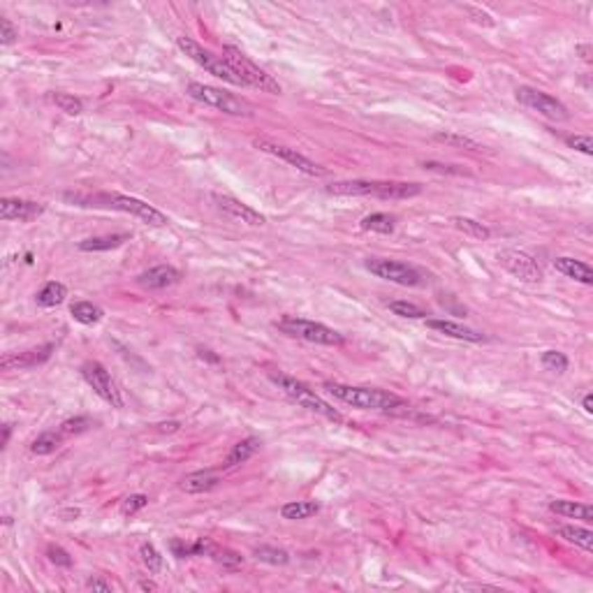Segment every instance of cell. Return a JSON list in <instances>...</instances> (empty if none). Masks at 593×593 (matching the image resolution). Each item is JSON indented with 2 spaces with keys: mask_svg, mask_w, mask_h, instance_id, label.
Here are the masks:
<instances>
[{
  "mask_svg": "<svg viewBox=\"0 0 593 593\" xmlns=\"http://www.w3.org/2000/svg\"><path fill=\"white\" fill-rule=\"evenodd\" d=\"M68 202L72 204H79V206H107V209H116V211H123V213H130L139 220H144L146 225H153V227H162L167 225V216L162 211H158L155 206L142 202L137 197H128V195H118V192H98V195H74V192H65L63 195Z\"/></svg>",
  "mask_w": 593,
  "mask_h": 593,
  "instance_id": "cell-1",
  "label": "cell"
},
{
  "mask_svg": "<svg viewBox=\"0 0 593 593\" xmlns=\"http://www.w3.org/2000/svg\"><path fill=\"white\" fill-rule=\"evenodd\" d=\"M324 390L352 408H362V410H385V413H408V406L401 396L392 394V392L376 390V387H350V385L341 383H327Z\"/></svg>",
  "mask_w": 593,
  "mask_h": 593,
  "instance_id": "cell-2",
  "label": "cell"
},
{
  "mask_svg": "<svg viewBox=\"0 0 593 593\" xmlns=\"http://www.w3.org/2000/svg\"><path fill=\"white\" fill-rule=\"evenodd\" d=\"M329 195L345 197H380V199H410L422 192L420 183L406 181H336L329 183Z\"/></svg>",
  "mask_w": 593,
  "mask_h": 593,
  "instance_id": "cell-3",
  "label": "cell"
},
{
  "mask_svg": "<svg viewBox=\"0 0 593 593\" xmlns=\"http://www.w3.org/2000/svg\"><path fill=\"white\" fill-rule=\"evenodd\" d=\"M269 378L278 385L280 390L285 392L287 396L292 399V401L299 403L301 408H308V410L322 415V417H327L331 422H343V415H341L336 408L329 406L322 396H317L313 390H308L306 385L299 383L296 378H290V376H285V373H269Z\"/></svg>",
  "mask_w": 593,
  "mask_h": 593,
  "instance_id": "cell-4",
  "label": "cell"
},
{
  "mask_svg": "<svg viewBox=\"0 0 593 593\" xmlns=\"http://www.w3.org/2000/svg\"><path fill=\"white\" fill-rule=\"evenodd\" d=\"M276 327L283 334H287V336L308 341V343H317V345H343L345 343L343 334H338L336 329H331L322 322L303 320V317H296V315L280 317L276 322Z\"/></svg>",
  "mask_w": 593,
  "mask_h": 593,
  "instance_id": "cell-5",
  "label": "cell"
},
{
  "mask_svg": "<svg viewBox=\"0 0 593 593\" xmlns=\"http://www.w3.org/2000/svg\"><path fill=\"white\" fill-rule=\"evenodd\" d=\"M176 44H179V49L190 58V61H195L199 68H204L209 74H213V77L227 81V84L243 86L241 77L232 70V65H229L222 56H216L213 51L204 49L202 44H197L195 40H190V37H176Z\"/></svg>",
  "mask_w": 593,
  "mask_h": 593,
  "instance_id": "cell-6",
  "label": "cell"
},
{
  "mask_svg": "<svg viewBox=\"0 0 593 593\" xmlns=\"http://www.w3.org/2000/svg\"><path fill=\"white\" fill-rule=\"evenodd\" d=\"M222 58L232 65V70L239 74L243 86H253V88H259V91L264 93H271V95H278L280 93V84L276 79L271 77V74H266L259 65H255L250 58L243 54L241 49L236 47H225L222 49Z\"/></svg>",
  "mask_w": 593,
  "mask_h": 593,
  "instance_id": "cell-7",
  "label": "cell"
},
{
  "mask_svg": "<svg viewBox=\"0 0 593 593\" xmlns=\"http://www.w3.org/2000/svg\"><path fill=\"white\" fill-rule=\"evenodd\" d=\"M188 95L192 100L202 102V105L213 107V109H218V111H222V114H229V116H250L253 114L246 100L236 98V95L227 93V91H220V88H216V86H206V84H197V81H192V84H188Z\"/></svg>",
  "mask_w": 593,
  "mask_h": 593,
  "instance_id": "cell-8",
  "label": "cell"
},
{
  "mask_svg": "<svg viewBox=\"0 0 593 593\" xmlns=\"http://www.w3.org/2000/svg\"><path fill=\"white\" fill-rule=\"evenodd\" d=\"M364 264L373 276L390 280V283L406 285V287H417L424 283V276L415 266L406 262H396V259H387V257H369Z\"/></svg>",
  "mask_w": 593,
  "mask_h": 593,
  "instance_id": "cell-9",
  "label": "cell"
},
{
  "mask_svg": "<svg viewBox=\"0 0 593 593\" xmlns=\"http://www.w3.org/2000/svg\"><path fill=\"white\" fill-rule=\"evenodd\" d=\"M517 100L526 105L529 109L538 111L545 118H552V121H568V107L563 105L561 100H556L554 95L538 91L533 86H519L517 88Z\"/></svg>",
  "mask_w": 593,
  "mask_h": 593,
  "instance_id": "cell-10",
  "label": "cell"
},
{
  "mask_svg": "<svg viewBox=\"0 0 593 593\" xmlns=\"http://www.w3.org/2000/svg\"><path fill=\"white\" fill-rule=\"evenodd\" d=\"M81 376H84V380L91 385L93 392L102 399V401H107L111 408H123L121 392H118L116 383L111 380L109 371L102 366L100 362H86V364L81 366Z\"/></svg>",
  "mask_w": 593,
  "mask_h": 593,
  "instance_id": "cell-11",
  "label": "cell"
},
{
  "mask_svg": "<svg viewBox=\"0 0 593 593\" xmlns=\"http://www.w3.org/2000/svg\"><path fill=\"white\" fill-rule=\"evenodd\" d=\"M255 146L259 148V151L276 155V158H280L283 162H287V165L296 167V169H299V172L308 174V176H324V174H327V169L320 167V165H317V162H313L310 158H306V155L299 153V151H296V148L283 146V144H276V142H271V139H255Z\"/></svg>",
  "mask_w": 593,
  "mask_h": 593,
  "instance_id": "cell-12",
  "label": "cell"
},
{
  "mask_svg": "<svg viewBox=\"0 0 593 593\" xmlns=\"http://www.w3.org/2000/svg\"><path fill=\"white\" fill-rule=\"evenodd\" d=\"M496 257H499V262L506 266L513 276L524 280V283H540V280H543V269H540L536 259H533L529 253H524V250L503 248Z\"/></svg>",
  "mask_w": 593,
  "mask_h": 593,
  "instance_id": "cell-13",
  "label": "cell"
},
{
  "mask_svg": "<svg viewBox=\"0 0 593 593\" xmlns=\"http://www.w3.org/2000/svg\"><path fill=\"white\" fill-rule=\"evenodd\" d=\"M51 352H54V343H44V345H37L31 348V350H24V352H12V355H5L0 359V369L3 371H24V369H35L44 364Z\"/></svg>",
  "mask_w": 593,
  "mask_h": 593,
  "instance_id": "cell-14",
  "label": "cell"
},
{
  "mask_svg": "<svg viewBox=\"0 0 593 593\" xmlns=\"http://www.w3.org/2000/svg\"><path fill=\"white\" fill-rule=\"evenodd\" d=\"M213 202H216V206L218 209L222 211V213H227L229 218H234V220H239V222H246V225H250V227H259V225H264V216L259 211H255L253 206H248V204H243L241 199H236V197H232V195H213Z\"/></svg>",
  "mask_w": 593,
  "mask_h": 593,
  "instance_id": "cell-15",
  "label": "cell"
},
{
  "mask_svg": "<svg viewBox=\"0 0 593 593\" xmlns=\"http://www.w3.org/2000/svg\"><path fill=\"white\" fill-rule=\"evenodd\" d=\"M44 213V204L21 197H3L0 199V218L3 220H35Z\"/></svg>",
  "mask_w": 593,
  "mask_h": 593,
  "instance_id": "cell-16",
  "label": "cell"
},
{
  "mask_svg": "<svg viewBox=\"0 0 593 593\" xmlns=\"http://www.w3.org/2000/svg\"><path fill=\"white\" fill-rule=\"evenodd\" d=\"M181 273L169 264H158V266H151L148 271L139 273L137 276V283L146 287V290H162V287H169L174 283H179Z\"/></svg>",
  "mask_w": 593,
  "mask_h": 593,
  "instance_id": "cell-17",
  "label": "cell"
},
{
  "mask_svg": "<svg viewBox=\"0 0 593 593\" xmlns=\"http://www.w3.org/2000/svg\"><path fill=\"white\" fill-rule=\"evenodd\" d=\"M427 327L434 331H441L450 338L469 341V343H482V341H485V334H480L471 327H464V324H459L455 320H427Z\"/></svg>",
  "mask_w": 593,
  "mask_h": 593,
  "instance_id": "cell-18",
  "label": "cell"
},
{
  "mask_svg": "<svg viewBox=\"0 0 593 593\" xmlns=\"http://www.w3.org/2000/svg\"><path fill=\"white\" fill-rule=\"evenodd\" d=\"M554 266L556 271H561L563 276L568 278H575L577 283H584V285H591L593 283V271L587 262L582 259H575V257H556L554 259Z\"/></svg>",
  "mask_w": 593,
  "mask_h": 593,
  "instance_id": "cell-19",
  "label": "cell"
},
{
  "mask_svg": "<svg viewBox=\"0 0 593 593\" xmlns=\"http://www.w3.org/2000/svg\"><path fill=\"white\" fill-rule=\"evenodd\" d=\"M218 473L213 471H197V473H190L181 480V489L185 494H206L211 489L218 487Z\"/></svg>",
  "mask_w": 593,
  "mask_h": 593,
  "instance_id": "cell-20",
  "label": "cell"
},
{
  "mask_svg": "<svg viewBox=\"0 0 593 593\" xmlns=\"http://www.w3.org/2000/svg\"><path fill=\"white\" fill-rule=\"evenodd\" d=\"M556 536L563 538L566 543H573L577 547H582L584 552L593 550V533L589 529H582V526H573V524H563L556 526Z\"/></svg>",
  "mask_w": 593,
  "mask_h": 593,
  "instance_id": "cell-21",
  "label": "cell"
},
{
  "mask_svg": "<svg viewBox=\"0 0 593 593\" xmlns=\"http://www.w3.org/2000/svg\"><path fill=\"white\" fill-rule=\"evenodd\" d=\"M550 510L561 517L568 519H582V522H591L593 519V510L589 503H577V501H552Z\"/></svg>",
  "mask_w": 593,
  "mask_h": 593,
  "instance_id": "cell-22",
  "label": "cell"
},
{
  "mask_svg": "<svg viewBox=\"0 0 593 593\" xmlns=\"http://www.w3.org/2000/svg\"><path fill=\"white\" fill-rule=\"evenodd\" d=\"M130 239V234H107V236H91V239L79 241V250L84 253H100V250H111L123 246Z\"/></svg>",
  "mask_w": 593,
  "mask_h": 593,
  "instance_id": "cell-23",
  "label": "cell"
},
{
  "mask_svg": "<svg viewBox=\"0 0 593 593\" xmlns=\"http://www.w3.org/2000/svg\"><path fill=\"white\" fill-rule=\"evenodd\" d=\"M259 448H262V443H259V438H255V436L239 441L232 450H229L225 466H239V464H243V462H248L250 457L257 455Z\"/></svg>",
  "mask_w": 593,
  "mask_h": 593,
  "instance_id": "cell-24",
  "label": "cell"
},
{
  "mask_svg": "<svg viewBox=\"0 0 593 593\" xmlns=\"http://www.w3.org/2000/svg\"><path fill=\"white\" fill-rule=\"evenodd\" d=\"M320 513V506L315 501H292V503H285L280 508V515L283 519H290V522H296V519H308Z\"/></svg>",
  "mask_w": 593,
  "mask_h": 593,
  "instance_id": "cell-25",
  "label": "cell"
},
{
  "mask_svg": "<svg viewBox=\"0 0 593 593\" xmlns=\"http://www.w3.org/2000/svg\"><path fill=\"white\" fill-rule=\"evenodd\" d=\"M452 222H455V227L459 229V232H464L466 236H471V239L485 241V239H489V236H492V229H489L487 225H482V222L476 220V218L455 216V218H452Z\"/></svg>",
  "mask_w": 593,
  "mask_h": 593,
  "instance_id": "cell-26",
  "label": "cell"
},
{
  "mask_svg": "<svg viewBox=\"0 0 593 593\" xmlns=\"http://www.w3.org/2000/svg\"><path fill=\"white\" fill-rule=\"evenodd\" d=\"M65 296H68V287H65L63 283H56V280H51V283H47L40 292H37L35 299H37L40 306L51 308V306H58V303H63Z\"/></svg>",
  "mask_w": 593,
  "mask_h": 593,
  "instance_id": "cell-27",
  "label": "cell"
},
{
  "mask_svg": "<svg viewBox=\"0 0 593 593\" xmlns=\"http://www.w3.org/2000/svg\"><path fill=\"white\" fill-rule=\"evenodd\" d=\"M359 227L364 229V232L392 234L394 232V216H390V213H371V216L362 218Z\"/></svg>",
  "mask_w": 593,
  "mask_h": 593,
  "instance_id": "cell-28",
  "label": "cell"
},
{
  "mask_svg": "<svg viewBox=\"0 0 593 593\" xmlns=\"http://www.w3.org/2000/svg\"><path fill=\"white\" fill-rule=\"evenodd\" d=\"M70 313H72L74 320L81 322V324H98L102 320V308L95 306V303H91V301L72 303Z\"/></svg>",
  "mask_w": 593,
  "mask_h": 593,
  "instance_id": "cell-29",
  "label": "cell"
},
{
  "mask_svg": "<svg viewBox=\"0 0 593 593\" xmlns=\"http://www.w3.org/2000/svg\"><path fill=\"white\" fill-rule=\"evenodd\" d=\"M253 556L259 563H269V566H285L290 561V554L280 547H271V545H259L253 550Z\"/></svg>",
  "mask_w": 593,
  "mask_h": 593,
  "instance_id": "cell-30",
  "label": "cell"
},
{
  "mask_svg": "<svg viewBox=\"0 0 593 593\" xmlns=\"http://www.w3.org/2000/svg\"><path fill=\"white\" fill-rule=\"evenodd\" d=\"M61 441H63V434H61V431H58V434H56V431H44V434H40V436H37V438L33 441L31 452H33V455H40V457L51 455V452L58 450Z\"/></svg>",
  "mask_w": 593,
  "mask_h": 593,
  "instance_id": "cell-31",
  "label": "cell"
},
{
  "mask_svg": "<svg viewBox=\"0 0 593 593\" xmlns=\"http://www.w3.org/2000/svg\"><path fill=\"white\" fill-rule=\"evenodd\" d=\"M436 142H443L448 146H459V148H469V151H482L485 146H480L476 139L471 137H464V135H457V132H436L434 135Z\"/></svg>",
  "mask_w": 593,
  "mask_h": 593,
  "instance_id": "cell-32",
  "label": "cell"
},
{
  "mask_svg": "<svg viewBox=\"0 0 593 593\" xmlns=\"http://www.w3.org/2000/svg\"><path fill=\"white\" fill-rule=\"evenodd\" d=\"M51 100H54V105L65 111V114L70 116H79L81 111H84V102H81L79 98H74V95L70 93H54L51 95Z\"/></svg>",
  "mask_w": 593,
  "mask_h": 593,
  "instance_id": "cell-33",
  "label": "cell"
},
{
  "mask_svg": "<svg viewBox=\"0 0 593 593\" xmlns=\"http://www.w3.org/2000/svg\"><path fill=\"white\" fill-rule=\"evenodd\" d=\"M139 556H142L144 566L148 568V573H160L165 561H162V554L155 550L151 543H142L139 545Z\"/></svg>",
  "mask_w": 593,
  "mask_h": 593,
  "instance_id": "cell-34",
  "label": "cell"
},
{
  "mask_svg": "<svg viewBox=\"0 0 593 593\" xmlns=\"http://www.w3.org/2000/svg\"><path fill=\"white\" fill-rule=\"evenodd\" d=\"M390 310L399 317H410V320H422L427 317V310L420 308L413 301H390Z\"/></svg>",
  "mask_w": 593,
  "mask_h": 593,
  "instance_id": "cell-35",
  "label": "cell"
},
{
  "mask_svg": "<svg viewBox=\"0 0 593 593\" xmlns=\"http://www.w3.org/2000/svg\"><path fill=\"white\" fill-rule=\"evenodd\" d=\"M211 559L216 561V563H220L222 568L225 570H239L241 566H243V559L236 552H232V550H225V547H213V552H211Z\"/></svg>",
  "mask_w": 593,
  "mask_h": 593,
  "instance_id": "cell-36",
  "label": "cell"
},
{
  "mask_svg": "<svg viewBox=\"0 0 593 593\" xmlns=\"http://www.w3.org/2000/svg\"><path fill=\"white\" fill-rule=\"evenodd\" d=\"M543 366L547 369V371H554V373H566L568 371V357L563 352H559V350H547V352H543Z\"/></svg>",
  "mask_w": 593,
  "mask_h": 593,
  "instance_id": "cell-37",
  "label": "cell"
},
{
  "mask_svg": "<svg viewBox=\"0 0 593 593\" xmlns=\"http://www.w3.org/2000/svg\"><path fill=\"white\" fill-rule=\"evenodd\" d=\"M91 427H93L91 417H86V415H77V417H70V420L63 422V424H61V434H63V436H77V434L88 431Z\"/></svg>",
  "mask_w": 593,
  "mask_h": 593,
  "instance_id": "cell-38",
  "label": "cell"
},
{
  "mask_svg": "<svg viewBox=\"0 0 593 593\" xmlns=\"http://www.w3.org/2000/svg\"><path fill=\"white\" fill-rule=\"evenodd\" d=\"M146 506H148V496L132 494V496H128V499L121 503V513L123 515H135V513H139V510H144Z\"/></svg>",
  "mask_w": 593,
  "mask_h": 593,
  "instance_id": "cell-39",
  "label": "cell"
},
{
  "mask_svg": "<svg viewBox=\"0 0 593 593\" xmlns=\"http://www.w3.org/2000/svg\"><path fill=\"white\" fill-rule=\"evenodd\" d=\"M566 144L584 155H593V139L589 135H570L566 137Z\"/></svg>",
  "mask_w": 593,
  "mask_h": 593,
  "instance_id": "cell-40",
  "label": "cell"
},
{
  "mask_svg": "<svg viewBox=\"0 0 593 593\" xmlns=\"http://www.w3.org/2000/svg\"><path fill=\"white\" fill-rule=\"evenodd\" d=\"M47 556H49L51 563H56V566H61V568H70L72 566V556L65 552L63 547H58V545H49L47 547Z\"/></svg>",
  "mask_w": 593,
  "mask_h": 593,
  "instance_id": "cell-41",
  "label": "cell"
},
{
  "mask_svg": "<svg viewBox=\"0 0 593 593\" xmlns=\"http://www.w3.org/2000/svg\"><path fill=\"white\" fill-rule=\"evenodd\" d=\"M464 10L469 12V17H471L473 21H476V24H480V26H494V19H492V14H487L485 10H480V7L466 5Z\"/></svg>",
  "mask_w": 593,
  "mask_h": 593,
  "instance_id": "cell-42",
  "label": "cell"
},
{
  "mask_svg": "<svg viewBox=\"0 0 593 593\" xmlns=\"http://www.w3.org/2000/svg\"><path fill=\"white\" fill-rule=\"evenodd\" d=\"M0 26H3V35H0V37H3V44H5V47H10V44L19 37L17 28H14V24H12L10 19H3V21H0Z\"/></svg>",
  "mask_w": 593,
  "mask_h": 593,
  "instance_id": "cell-43",
  "label": "cell"
},
{
  "mask_svg": "<svg viewBox=\"0 0 593 593\" xmlns=\"http://www.w3.org/2000/svg\"><path fill=\"white\" fill-rule=\"evenodd\" d=\"M427 169L431 172H443V174H466L462 167H455V165H441V162H424Z\"/></svg>",
  "mask_w": 593,
  "mask_h": 593,
  "instance_id": "cell-44",
  "label": "cell"
},
{
  "mask_svg": "<svg viewBox=\"0 0 593 593\" xmlns=\"http://www.w3.org/2000/svg\"><path fill=\"white\" fill-rule=\"evenodd\" d=\"M169 547H172L174 556H179V559L192 556V543H181V540H172V543H169Z\"/></svg>",
  "mask_w": 593,
  "mask_h": 593,
  "instance_id": "cell-45",
  "label": "cell"
},
{
  "mask_svg": "<svg viewBox=\"0 0 593 593\" xmlns=\"http://www.w3.org/2000/svg\"><path fill=\"white\" fill-rule=\"evenodd\" d=\"M86 587L95 589V591H111V584L105 582V580H100V577H91V580L86 582Z\"/></svg>",
  "mask_w": 593,
  "mask_h": 593,
  "instance_id": "cell-46",
  "label": "cell"
},
{
  "mask_svg": "<svg viewBox=\"0 0 593 593\" xmlns=\"http://www.w3.org/2000/svg\"><path fill=\"white\" fill-rule=\"evenodd\" d=\"M577 51H580V54H582L584 61L591 63V47H589V44H580V47H577Z\"/></svg>",
  "mask_w": 593,
  "mask_h": 593,
  "instance_id": "cell-47",
  "label": "cell"
},
{
  "mask_svg": "<svg viewBox=\"0 0 593 593\" xmlns=\"http://www.w3.org/2000/svg\"><path fill=\"white\" fill-rule=\"evenodd\" d=\"M160 431H176L179 429V422H165V424H158Z\"/></svg>",
  "mask_w": 593,
  "mask_h": 593,
  "instance_id": "cell-48",
  "label": "cell"
},
{
  "mask_svg": "<svg viewBox=\"0 0 593 593\" xmlns=\"http://www.w3.org/2000/svg\"><path fill=\"white\" fill-rule=\"evenodd\" d=\"M582 406H584V410H587V413H593V396H591V394L584 396V399H582Z\"/></svg>",
  "mask_w": 593,
  "mask_h": 593,
  "instance_id": "cell-49",
  "label": "cell"
},
{
  "mask_svg": "<svg viewBox=\"0 0 593 593\" xmlns=\"http://www.w3.org/2000/svg\"><path fill=\"white\" fill-rule=\"evenodd\" d=\"M199 357H202V359H209V362H220L216 355H211V350H199Z\"/></svg>",
  "mask_w": 593,
  "mask_h": 593,
  "instance_id": "cell-50",
  "label": "cell"
},
{
  "mask_svg": "<svg viewBox=\"0 0 593 593\" xmlns=\"http://www.w3.org/2000/svg\"><path fill=\"white\" fill-rule=\"evenodd\" d=\"M10 436H12V427H10V424H5V427H3V445H7V441H10Z\"/></svg>",
  "mask_w": 593,
  "mask_h": 593,
  "instance_id": "cell-51",
  "label": "cell"
},
{
  "mask_svg": "<svg viewBox=\"0 0 593 593\" xmlns=\"http://www.w3.org/2000/svg\"><path fill=\"white\" fill-rule=\"evenodd\" d=\"M139 587H142V589H148V591H153V589H155V584H153V582H142V584H139Z\"/></svg>",
  "mask_w": 593,
  "mask_h": 593,
  "instance_id": "cell-52",
  "label": "cell"
}]
</instances>
